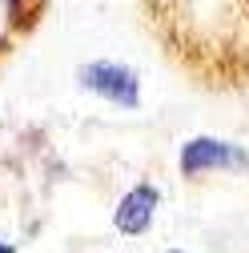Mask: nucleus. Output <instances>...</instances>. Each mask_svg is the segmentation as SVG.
<instances>
[{
    "label": "nucleus",
    "instance_id": "obj_5",
    "mask_svg": "<svg viewBox=\"0 0 249 253\" xmlns=\"http://www.w3.org/2000/svg\"><path fill=\"white\" fill-rule=\"evenodd\" d=\"M169 253H181V249H169Z\"/></svg>",
    "mask_w": 249,
    "mask_h": 253
},
{
    "label": "nucleus",
    "instance_id": "obj_3",
    "mask_svg": "<svg viewBox=\"0 0 249 253\" xmlns=\"http://www.w3.org/2000/svg\"><path fill=\"white\" fill-rule=\"evenodd\" d=\"M161 209V189L153 181H137L133 189H124L117 209H113V229L124 237H141L153 229V217Z\"/></svg>",
    "mask_w": 249,
    "mask_h": 253
},
{
    "label": "nucleus",
    "instance_id": "obj_1",
    "mask_svg": "<svg viewBox=\"0 0 249 253\" xmlns=\"http://www.w3.org/2000/svg\"><path fill=\"white\" fill-rule=\"evenodd\" d=\"M177 169L181 177H205V173H249V149L245 145H233L225 137H189L177 153Z\"/></svg>",
    "mask_w": 249,
    "mask_h": 253
},
{
    "label": "nucleus",
    "instance_id": "obj_4",
    "mask_svg": "<svg viewBox=\"0 0 249 253\" xmlns=\"http://www.w3.org/2000/svg\"><path fill=\"white\" fill-rule=\"evenodd\" d=\"M0 253H16V245H8V241H0Z\"/></svg>",
    "mask_w": 249,
    "mask_h": 253
},
{
    "label": "nucleus",
    "instance_id": "obj_2",
    "mask_svg": "<svg viewBox=\"0 0 249 253\" xmlns=\"http://www.w3.org/2000/svg\"><path fill=\"white\" fill-rule=\"evenodd\" d=\"M77 81L84 92H92V97H101L117 109L141 105V77L129 65H121V60H84L77 69Z\"/></svg>",
    "mask_w": 249,
    "mask_h": 253
}]
</instances>
